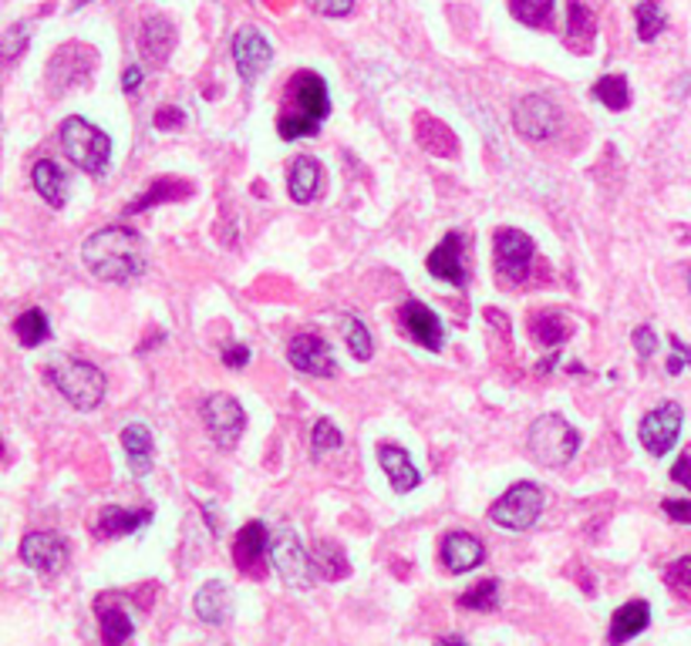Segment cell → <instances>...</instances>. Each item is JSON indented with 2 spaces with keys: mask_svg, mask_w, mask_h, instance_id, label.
<instances>
[{
  "mask_svg": "<svg viewBox=\"0 0 691 646\" xmlns=\"http://www.w3.org/2000/svg\"><path fill=\"white\" fill-rule=\"evenodd\" d=\"M82 263L105 283H135L145 273V247L135 229L108 226L85 239Z\"/></svg>",
  "mask_w": 691,
  "mask_h": 646,
  "instance_id": "1",
  "label": "cell"
},
{
  "mask_svg": "<svg viewBox=\"0 0 691 646\" xmlns=\"http://www.w3.org/2000/svg\"><path fill=\"white\" fill-rule=\"evenodd\" d=\"M287 360L307 378H334L337 374V360L327 347V340L314 337V334H300L287 344Z\"/></svg>",
  "mask_w": 691,
  "mask_h": 646,
  "instance_id": "12",
  "label": "cell"
},
{
  "mask_svg": "<svg viewBox=\"0 0 691 646\" xmlns=\"http://www.w3.org/2000/svg\"><path fill=\"white\" fill-rule=\"evenodd\" d=\"M189 192H193V186L182 182V179H159V182H152V186L145 189L142 199L132 202V206L126 210V216H135V213H142V210H148V206H156V202L182 199V195H189Z\"/></svg>",
  "mask_w": 691,
  "mask_h": 646,
  "instance_id": "30",
  "label": "cell"
},
{
  "mask_svg": "<svg viewBox=\"0 0 691 646\" xmlns=\"http://www.w3.org/2000/svg\"><path fill=\"white\" fill-rule=\"evenodd\" d=\"M82 61H95V51L88 45H64L51 64H48V77H51V85L55 92L61 95L68 85H79V81H85L92 74V64L82 68Z\"/></svg>",
  "mask_w": 691,
  "mask_h": 646,
  "instance_id": "17",
  "label": "cell"
},
{
  "mask_svg": "<svg viewBox=\"0 0 691 646\" xmlns=\"http://www.w3.org/2000/svg\"><path fill=\"white\" fill-rule=\"evenodd\" d=\"M287 189H290V199L300 202V206H303V202H311L321 192V166L311 155H300L290 166Z\"/></svg>",
  "mask_w": 691,
  "mask_h": 646,
  "instance_id": "26",
  "label": "cell"
},
{
  "mask_svg": "<svg viewBox=\"0 0 691 646\" xmlns=\"http://www.w3.org/2000/svg\"><path fill=\"white\" fill-rule=\"evenodd\" d=\"M51 381L68 397L71 408L79 411H95L105 397V374L95 363L79 360V357H58L51 368Z\"/></svg>",
  "mask_w": 691,
  "mask_h": 646,
  "instance_id": "5",
  "label": "cell"
},
{
  "mask_svg": "<svg viewBox=\"0 0 691 646\" xmlns=\"http://www.w3.org/2000/svg\"><path fill=\"white\" fill-rule=\"evenodd\" d=\"M563 40L573 51H587L594 40V14L584 8V0H567V31Z\"/></svg>",
  "mask_w": 691,
  "mask_h": 646,
  "instance_id": "28",
  "label": "cell"
},
{
  "mask_svg": "<svg viewBox=\"0 0 691 646\" xmlns=\"http://www.w3.org/2000/svg\"><path fill=\"white\" fill-rule=\"evenodd\" d=\"M510 14L526 27H547L553 14V0H510Z\"/></svg>",
  "mask_w": 691,
  "mask_h": 646,
  "instance_id": "35",
  "label": "cell"
},
{
  "mask_svg": "<svg viewBox=\"0 0 691 646\" xmlns=\"http://www.w3.org/2000/svg\"><path fill=\"white\" fill-rule=\"evenodd\" d=\"M271 555V533H266L263 522H247L237 546H234V559H237V570L257 576V565H263V559Z\"/></svg>",
  "mask_w": 691,
  "mask_h": 646,
  "instance_id": "18",
  "label": "cell"
},
{
  "mask_svg": "<svg viewBox=\"0 0 691 646\" xmlns=\"http://www.w3.org/2000/svg\"><path fill=\"white\" fill-rule=\"evenodd\" d=\"M31 40V27L27 24H14L11 31H8V37H4V51H8V58L14 61L17 55H21V48Z\"/></svg>",
  "mask_w": 691,
  "mask_h": 646,
  "instance_id": "41",
  "label": "cell"
},
{
  "mask_svg": "<svg viewBox=\"0 0 691 646\" xmlns=\"http://www.w3.org/2000/svg\"><path fill=\"white\" fill-rule=\"evenodd\" d=\"M14 334L24 347H41L51 340V327H48V316L45 310H27L14 320Z\"/></svg>",
  "mask_w": 691,
  "mask_h": 646,
  "instance_id": "31",
  "label": "cell"
},
{
  "mask_svg": "<svg viewBox=\"0 0 691 646\" xmlns=\"http://www.w3.org/2000/svg\"><path fill=\"white\" fill-rule=\"evenodd\" d=\"M223 363H226V368H234V371L247 368V363H250V347H243V344H229V347L223 350Z\"/></svg>",
  "mask_w": 691,
  "mask_h": 646,
  "instance_id": "42",
  "label": "cell"
},
{
  "mask_svg": "<svg viewBox=\"0 0 691 646\" xmlns=\"http://www.w3.org/2000/svg\"><path fill=\"white\" fill-rule=\"evenodd\" d=\"M271 562H274L277 576L284 579V586H290V589L314 586V562L290 529H281L271 536Z\"/></svg>",
  "mask_w": 691,
  "mask_h": 646,
  "instance_id": "7",
  "label": "cell"
},
{
  "mask_svg": "<svg viewBox=\"0 0 691 646\" xmlns=\"http://www.w3.org/2000/svg\"><path fill=\"white\" fill-rule=\"evenodd\" d=\"M671 478H675L678 484H684V489L691 492V452H684V455L675 462V468H671Z\"/></svg>",
  "mask_w": 691,
  "mask_h": 646,
  "instance_id": "47",
  "label": "cell"
},
{
  "mask_svg": "<svg viewBox=\"0 0 691 646\" xmlns=\"http://www.w3.org/2000/svg\"><path fill=\"white\" fill-rule=\"evenodd\" d=\"M31 182L34 189L41 192L45 202H51L55 210H61L64 202H68V176L61 172V166H55L51 158H41V162H34V169H31Z\"/></svg>",
  "mask_w": 691,
  "mask_h": 646,
  "instance_id": "25",
  "label": "cell"
},
{
  "mask_svg": "<svg viewBox=\"0 0 691 646\" xmlns=\"http://www.w3.org/2000/svg\"><path fill=\"white\" fill-rule=\"evenodd\" d=\"M647 623H651V606H647L644 599H631V602H624L621 610L610 617V633H607L610 646H621V643L634 639L638 633H644V630H647Z\"/></svg>",
  "mask_w": 691,
  "mask_h": 646,
  "instance_id": "22",
  "label": "cell"
},
{
  "mask_svg": "<svg viewBox=\"0 0 691 646\" xmlns=\"http://www.w3.org/2000/svg\"><path fill=\"white\" fill-rule=\"evenodd\" d=\"M193 610L206 626H223L234 617V596H229L226 583H206L193 599Z\"/></svg>",
  "mask_w": 691,
  "mask_h": 646,
  "instance_id": "23",
  "label": "cell"
},
{
  "mask_svg": "<svg viewBox=\"0 0 691 646\" xmlns=\"http://www.w3.org/2000/svg\"><path fill=\"white\" fill-rule=\"evenodd\" d=\"M436 646H466V639H458V636H442Z\"/></svg>",
  "mask_w": 691,
  "mask_h": 646,
  "instance_id": "50",
  "label": "cell"
},
{
  "mask_svg": "<svg viewBox=\"0 0 691 646\" xmlns=\"http://www.w3.org/2000/svg\"><path fill=\"white\" fill-rule=\"evenodd\" d=\"M172 48H176V27H172V21L169 17H148L145 27H142V55H145V61L163 68L169 61Z\"/></svg>",
  "mask_w": 691,
  "mask_h": 646,
  "instance_id": "21",
  "label": "cell"
},
{
  "mask_svg": "<svg viewBox=\"0 0 691 646\" xmlns=\"http://www.w3.org/2000/svg\"><path fill=\"white\" fill-rule=\"evenodd\" d=\"M662 509H665V515H668V518H675V522H684V525H691V502H671V499H668V502H665Z\"/></svg>",
  "mask_w": 691,
  "mask_h": 646,
  "instance_id": "48",
  "label": "cell"
},
{
  "mask_svg": "<svg viewBox=\"0 0 691 646\" xmlns=\"http://www.w3.org/2000/svg\"><path fill=\"white\" fill-rule=\"evenodd\" d=\"M398 320H402V331H405L418 347H426V350H442V344H445V327H442V320H439L426 303L405 300Z\"/></svg>",
  "mask_w": 691,
  "mask_h": 646,
  "instance_id": "14",
  "label": "cell"
},
{
  "mask_svg": "<svg viewBox=\"0 0 691 646\" xmlns=\"http://www.w3.org/2000/svg\"><path fill=\"white\" fill-rule=\"evenodd\" d=\"M533 239L523 229H499L496 232V276L503 287H516L526 279L533 263Z\"/></svg>",
  "mask_w": 691,
  "mask_h": 646,
  "instance_id": "9",
  "label": "cell"
},
{
  "mask_svg": "<svg viewBox=\"0 0 691 646\" xmlns=\"http://www.w3.org/2000/svg\"><path fill=\"white\" fill-rule=\"evenodd\" d=\"M139 85H142V68H129L122 74V92L132 95V92H139Z\"/></svg>",
  "mask_w": 691,
  "mask_h": 646,
  "instance_id": "49",
  "label": "cell"
},
{
  "mask_svg": "<svg viewBox=\"0 0 691 646\" xmlns=\"http://www.w3.org/2000/svg\"><path fill=\"white\" fill-rule=\"evenodd\" d=\"M341 431H337V424L334 421H318L314 424V438H311V452H314V458H321V455H327V452H334V448H341Z\"/></svg>",
  "mask_w": 691,
  "mask_h": 646,
  "instance_id": "39",
  "label": "cell"
},
{
  "mask_svg": "<svg viewBox=\"0 0 691 646\" xmlns=\"http://www.w3.org/2000/svg\"><path fill=\"white\" fill-rule=\"evenodd\" d=\"M203 424L210 431V438L219 444V448H237V441L243 438V428H247V415L240 408L237 397L229 394H213L203 400Z\"/></svg>",
  "mask_w": 691,
  "mask_h": 646,
  "instance_id": "8",
  "label": "cell"
},
{
  "mask_svg": "<svg viewBox=\"0 0 691 646\" xmlns=\"http://www.w3.org/2000/svg\"><path fill=\"white\" fill-rule=\"evenodd\" d=\"M529 334H533V340L540 344V347H560V344L573 334V323H570V316L550 310V313L533 316Z\"/></svg>",
  "mask_w": 691,
  "mask_h": 646,
  "instance_id": "29",
  "label": "cell"
},
{
  "mask_svg": "<svg viewBox=\"0 0 691 646\" xmlns=\"http://www.w3.org/2000/svg\"><path fill=\"white\" fill-rule=\"evenodd\" d=\"M634 350L641 354V357H651L658 350V337H655V331L651 327H638L634 331Z\"/></svg>",
  "mask_w": 691,
  "mask_h": 646,
  "instance_id": "45",
  "label": "cell"
},
{
  "mask_svg": "<svg viewBox=\"0 0 691 646\" xmlns=\"http://www.w3.org/2000/svg\"><path fill=\"white\" fill-rule=\"evenodd\" d=\"M122 444H126V455H129V468L135 478L152 471V431L145 424H129L122 431Z\"/></svg>",
  "mask_w": 691,
  "mask_h": 646,
  "instance_id": "27",
  "label": "cell"
},
{
  "mask_svg": "<svg viewBox=\"0 0 691 646\" xmlns=\"http://www.w3.org/2000/svg\"><path fill=\"white\" fill-rule=\"evenodd\" d=\"M581 448V434L567 418L560 415H544L529 424L526 434V452L536 465H547V468H560L567 465Z\"/></svg>",
  "mask_w": 691,
  "mask_h": 646,
  "instance_id": "3",
  "label": "cell"
},
{
  "mask_svg": "<svg viewBox=\"0 0 691 646\" xmlns=\"http://www.w3.org/2000/svg\"><path fill=\"white\" fill-rule=\"evenodd\" d=\"M234 61H237L240 77L247 81V85H253V81L274 61L271 40H266L257 27H240L237 37H234Z\"/></svg>",
  "mask_w": 691,
  "mask_h": 646,
  "instance_id": "13",
  "label": "cell"
},
{
  "mask_svg": "<svg viewBox=\"0 0 691 646\" xmlns=\"http://www.w3.org/2000/svg\"><path fill=\"white\" fill-rule=\"evenodd\" d=\"M634 21H638V37L644 40V45H651V40L668 27V17L655 0H641L638 11H634Z\"/></svg>",
  "mask_w": 691,
  "mask_h": 646,
  "instance_id": "34",
  "label": "cell"
},
{
  "mask_svg": "<svg viewBox=\"0 0 691 646\" xmlns=\"http://www.w3.org/2000/svg\"><path fill=\"white\" fill-rule=\"evenodd\" d=\"M152 522V509H119V505H108L102 509L98 522H95V533L102 539H119L129 533H139Z\"/></svg>",
  "mask_w": 691,
  "mask_h": 646,
  "instance_id": "20",
  "label": "cell"
},
{
  "mask_svg": "<svg viewBox=\"0 0 691 646\" xmlns=\"http://www.w3.org/2000/svg\"><path fill=\"white\" fill-rule=\"evenodd\" d=\"M688 290H691V273H688Z\"/></svg>",
  "mask_w": 691,
  "mask_h": 646,
  "instance_id": "52",
  "label": "cell"
},
{
  "mask_svg": "<svg viewBox=\"0 0 691 646\" xmlns=\"http://www.w3.org/2000/svg\"><path fill=\"white\" fill-rule=\"evenodd\" d=\"M463 610H476V613H489L499 606V579H482L476 583L463 599H458Z\"/></svg>",
  "mask_w": 691,
  "mask_h": 646,
  "instance_id": "36",
  "label": "cell"
},
{
  "mask_svg": "<svg viewBox=\"0 0 691 646\" xmlns=\"http://www.w3.org/2000/svg\"><path fill=\"white\" fill-rule=\"evenodd\" d=\"M513 125L526 142H550L563 129L560 108L544 95H526L513 108Z\"/></svg>",
  "mask_w": 691,
  "mask_h": 646,
  "instance_id": "10",
  "label": "cell"
},
{
  "mask_svg": "<svg viewBox=\"0 0 691 646\" xmlns=\"http://www.w3.org/2000/svg\"><path fill=\"white\" fill-rule=\"evenodd\" d=\"M85 4H92V0H74V4H71V11H82Z\"/></svg>",
  "mask_w": 691,
  "mask_h": 646,
  "instance_id": "51",
  "label": "cell"
},
{
  "mask_svg": "<svg viewBox=\"0 0 691 646\" xmlns=\"http://www.w3.org/2000/svg\"><path fill=\"white\" fill-rule=\"evenodd\" d=\"M604 108H610V111H624L628 105H631V88H628V77H621V74H604L597 85H594V92H591Z\"/></svg>",
  "mask_w": 691,
  "mask_h": 646,
  "instance_id": "32",
  "label": "cell"
},
{
  "mask_svg": "<svg viewBox=\"0 0 691 646\" xmlns=\"http://www.w3.org/2000/svg\"><path fill=\"white\" fill-rule=\"evenodd\" d=\"M318 562H321V573L327 579H341L344 573H348V559H344V552L334 542H321L318 546Z\"/></svg>",
  "mask_w": 691,
  "mask_h": 646,
  "instance_id": "38",
  "label": "cell"
},
{
  "mask_svg": "<svg viewBox=\"0 0 691 646\" xmlns=\"http://www.w3.org/2000/svg\"><path fill=\"white\" fill-rule=\"evenodd\" d=\"M331 115V95L318 71H297L287 88V105L277 118L281 139H311L318 135L321 121Z\"/></svg>",
  "mask_w": 691,
  "mask_h": 646,
  "instance_id": "2",
  "label": "cell"
},
{
  "mask_svg": "<svg viewBox=\"0 0 691 646\" xmlns=\"http://www.w3.org/2000/svg\"><path fill=\"white\" fill-rule=\"evenodd\" d=\"M540 512H544V489H540V484H533V481H520V484H513L503 499L492 502L489 518L499 525V529L523 533V529H529V525H536Z\"/></svg>",
  "mask_w": 691,
  "mask_h": 646,
  "instance_id": "6",
  "label": "cell"
},
{
  "mask_svg": "<svg viewBox=\"0 0 691 646\" xmlns=\"http://www.w3.org/2000/svg\"><path fill=\"white\" fill-rule=\"evenodd\" d=\"M681 421H684V411L675 400H665L662 408L647 411L644 421H641V444L647 448V455L665 458L675 448L678 434H681Z\"/></svg>",
  "mask_w": 691,
  "mask_h": 646,
  "instance_id": "11",
  "label": "cell"
},
{
  "mask_svg": "<svg viewBox=\"0 0 691 646\" xmlns=\"http://www.w3.org/2000/svg\"><path fill=\"white\" fill-rule=\"evenodd\" d=\"M132 633H135V623L129 620V613L119 610V606H108V610L102 613V639H105V646H126Z\"/></svg>",
  "mask_w": 691,
  "mask_h": 646,
  "instance_id": "33",
  "label": "cell"
},
{
  "mask_svg": "<svg viewBox=\"0 0 691 646\" xmlns=\"http://www.w3.org/2000/svg\"><path fill=\"white\" fill-rule=\"evenodd\" d=\"M463 253H466L463 236H458V232H449V236L439 242V247L429 253L426 266H429L432 276L452 283V287H466V256H463Z\"/></svg>",
  "mask_w": 691,
  "mask_h": 646,
  "instance_id": "16",
  "label": "cell"
},
{
  "mask_svg": "<svg viewBox=\"0 0 691 646\" xmlns=\"http://www.w3.org/2000/svg\"><path fill=\"white\" fill-rule=\"evenodd\" d=\"M486 546L473 533H449L442 539V562L449 573H469L476 565H482Z\"/></svg>",
  "mask_w": 691,
  "mask_h": 646,
  "instance_id": "19",
  "label": "cell"
},
{
  "mask_svg": "<svg viewBox=\"0 0 691 646\" xmlns=\"http://www.w3.org/2000/svg\"><path fill=\"white\" fill-rule=\"evenodd\" d=\"M341 337H344V344L352 347V354L358 360H371V334H368V327L358 316H344L341 320Z\"/></svg>",
  "mask_w": 691,
  "mask_h": 646,
  "instance_id": "37",
  "label": "cell"
},
{
  "mask_svg": "<svg viewBox=\"0 0 691 646\" xmlns=\"http://www.w3.org/2000/svg\"><path fill=\"white\" fill-rule=\"evenodd\" d=\"M668 579H671L675 586H681V589H691V555H684V559H678V562L671 565Z\"/></svg>",
  "mask_w": 691,
  "mask_h": 646,
  "instance_id": "46",
  "label": "cell"
},
{
  "mask_svg": "<svg viewBox=\"0 0 691 646\" xmlns=\"http://www.w3.org/2000/svg\"><path fill=\"white\" fill-rule=\"evenodd\" d=\"M152 121H156V129H179L182 125V121H186V115H182V108H176V105H169V108H159L156 111V118H152Z\"/></svg>",
  "mask_w": 691,
  "mask_h": 646,
  "instance_id": "43",
  "label": "cell"
},
{
  "mask_svg": "<svg viewBox=\"0 0 691 646\" xmlns=\"http://www.w3.org/2000/svg\"><path fill=\"white\" fill-rule=\"evenodd\" d=\"M21 559L34 565L37 573H61L68 562V542L55 533H31L21 542Z\"/></svg>",
  "mask_w": 691,
  "mask_h": 646,
  "instance_id": "15",
  "label": "cell"
},
{
  "mask_svg": "<svg viewBox=\"0 0 691 646\" xmlns=\"http://www.w3.org/2000/svg\"><path fill=\"white\" fill-rule=\"evenodd\" d=\"M61 148L64 155L88 176H105L111 162V139L95 129L85 118H64L61 121Z\"/></svg>",
  "mask_w": 691,
  "mask_h": 646,
  "instance_id": "4",
  "label": "cell"
},
{
  "mask_svg": "<svg viewBox=\"0 0 691 646\" xmlns=\"http://www.w3.org/2000/svg\"><path fill=\"white\" fill-rule=\"evenodd\" d=\"M671 347H675V354L668 360V374H681L688 363H691V347H684L678 337H671Z\"/></svg>",
  "mask_w": 691,
  "mask_h": 646,
  "instance_id": "44",
  "label": "cell"
},
{
  "mask_svg": "<svg viewBox=\"0 0 691 646\" xmlns=\"http://www.w3.org/2000/svg\"><path fill=\"white\" fill-rule=\"evenodd\" d=\"M307 8L324 17H348L355 11V0H307Z\"/></svg>",
  "mask_w": 691,
  "mask_h": 646,
  "instance_id": "40",
  "label": "cell"
},
{
  "mask_svg": "<svg viewBox=\"0 0 691 646\" xmlns=\"http://www.w3.org/2000/svg\"><path fill=\"white\" fill-rule=\"evenodd\" d=\"M378 462H381V468H385V475H389L395 492H412L415 484H418V468L412 465L408 452L398 448V444H381V448H378Z\"/></svg>",
  "mask_w": 691,
  "mask_h": 646,
  "instance_id": "24",
  "label": "cell"
}]
</instances>
